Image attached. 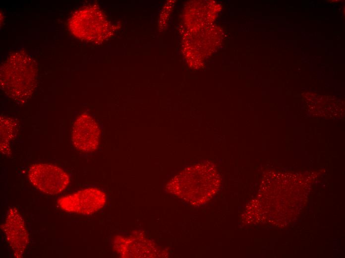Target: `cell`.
<instances>
[{"label": "cell", "instance_id": "6da1fadb", "mask_svg": "<svg viewBox=\"0 0 345 258\" xmlns=\"http://www.w3.org/2000/svg\"><path fill=\"white\" fill-rule=\"evenodd\" d=\"M36 69L30 57L21 53H15L1 67L2 90L16 101H26L36 86Z\"/></svg>", "mask_w": 345, "mask_h": 258}, {"label": "cell", "instance_id": "8992f818", "mask_svg": "<svg viewBox=\"0 0 345 258\" xmlns=\"http://www.w3.org/2000/svg\"><path fill=\"white\" fill-rule=\"evenodd\" d=\"M2 228L15 256L21 257L27 247L29 237L23 219L15 208L9 209Z\"/></svg>", "mask_w": 345, "mask_h": 258}, {"label": "cell", "instance_id": "3957f363", "mask_svg": "<svg viewBox=\"0 0 345 258\" xmlns=\"http://www.w3.org/2000/svg\"><path fill=\"white\" fill-rule=\"evenodd\" d=\"M106 195L101 190L89 188L59 198L58 203L62 209L69 212L91 214L103 207Z\"/></svg>", "mask_w": 345, "mask_h": 258}, {"label": "cell", "instance_id": "5b68a950", "mask_svg": "<svg viewBox=\"0 0 345 258\" xmlns=\"http://www.w3.org/2000/svg\"><path fill=\"white\" fill-rule=\"evenodd\" d=\"M100 133V128L95 120L89 115L83 114L74 123L72 140L78 150L92 152L98 146Z\"/></svg>", "mask_w": 345, "mask_h": 258}, {"label": "cell", "instance_id": "7a4b0ae2", "mask_svg": "<svg viewBox=\"0 0 345 258\" xmlns=\"http://www.w3.org/2000/svg\"><path fill=\"white\" fill-rule=\"evenodd\" d=\"M28 177L35 188L49 194L62 192L70 182L69 177L64 170L50 163L32 165L29 169Z\"/></svg>", "mask_w": 345, "mask_h": 258}, {"label": "cell", "instance_id": "52a82bcc", "mask_svg": "<svg viewBox=\"0 0 345 258\" xmlns=\"http://www.w3.org/2000/svg\"><path fill=\"white\" fill-rule=\"evenodd\" d=\"M15 124L9 118L0 117V150L3 153L10 150V142L13 138Z\"/></svg>", "mask_w": 345, "mask_h": 258}, {"label": "cell", "instance_id": "277c9868", "mask_svg": "<svg viewBox=\"0 0 345 258\" xmlns=\"http://www.w3.org/2000/svg\"><path fill=\"white\" fill-rule=\"evenodd\" d=\"M93 9H82L75 13L69 21V27L74 35L93 40L100 38L107 30L106 21L102 14Z\"/></svg>", "mask_w": 345, "mask_h": 258}]
</instances>
